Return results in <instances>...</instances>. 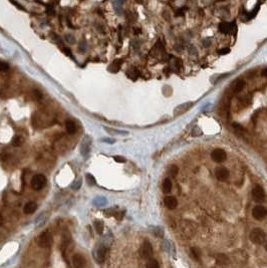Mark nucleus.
Returning a JSON list of instances; mask_svg holds the SVG:
<instances>
[{
	"label": "nucleus",
	"instance_id": "cd10ccee",
	"mask_svg": "<svg viewBox=\"0 0 267 268\" xmlns=\"http://www.w3.org/2000/svg\"><path fill=\"white\" fill-rule=\"evenodd\" d=\"M229 52H230V49H229V48H223V49L218 50V53H219V54H221V55H223V54H227V53H229Z\"/></svg>",
	"mask_w": 267,
	"mask_h": 268
},
{
	"label": "nucleus",
	"instance_id": "4468645a",
	"mask_svg": "<svg viewBox=\"0 0 267 268\" xmlns=\"http://www.w3.org/2000/svg\"><path fill=\"white\" fill-rule=\"evenodd\" d=\"M245 87V81L243 80H237L233 85V92H240Z\"/></svg>",
	"mask_w": 267,
	"mask_h": 268
},
{
	"label": "nucleus",
	"instance_id": "6e6552de",
	"mask_svg": "<svg viewBox=\"0 0 267 268\" xmlns=\"http://www.w3.org/2000/svg\"><path fill=\"white\" fill-rule=\"evenodd\" d=\"M215 175H216L217 180L221 181V182H224V181H226L227 179L229 178L230 173H229V170L226 169L225 167H218V168H216Z\"/></svg>",
	"mask_w": 267,
	"mask_h": 268
},
{
	"label": "nucleus",
	"instance_id": "39448f33",
	"mask_svg": "<svg viewBox=\"0 0 267 268\" xmlns=\"http://www.w3.org/2000/svg\"><path fill=\"white\" fill-rule=\"evenodd\" d=\"M140 254L145 259H150L153 256V247L148 240L144 241V243L142 244V247L140 249Z\"/></svg>",
	"mask_w": 267,
	"mask_h": 268
},
{
	"label": "nucleus",
	"instance_id": "a211bd4d",
	"mask_svg": "<svg viewBox=\"0 0 267 268\" xmlns=\"http://www.w3.org/2000/svg\"><path fill=\"white\" fill-rule=\"evenodd\" d=\"M192 106V103H185V104H182V106H180V107H178L177 109H176V111H175V114H183V113H185L187 109H189L190 108L189 107H191Z\"/></svg>",
	"mask_w": 267,
	"mask_h": 268
},
{
	"label": "nucleus",
	"instance_id": "aec40b11",
	"mask_svg": "<svg viewBox=\"0 0 267 268\" xmlns=\"http://www.w3.org/2000/svg\"><path fill=\"white\" fill-rule=\"evenodd\" d=\"M179 172V168H178L176 165H171L168 168V174L171 176V178H175Z\"/></svg>",
	"mask_w": 267,
	"mask_h": 268
},
{
	"label": "nucleus",
	"instance_id": "7c9ffc66",
	"mask_svg": "<svg viewBox=\"0 0 267 268\" xmlns=\"http://www.w3.org/2000/svg\"><path fill=\"white\" fill-rule=\"evenodd\" d=\"M64 51L65 52V53L69 55V56H72V54H71V52H70V50L69 49V48H64Z\"/></svg>",
	"mask_w": 267,
	"mask_h": 268
},
{
	"label": "nucleus",
	"instance_id": "473e14b6",
	"mask_svg": "<svg viewBox=\"0 0 267 268\" xmlns=\"http://www.w3.org/2000/svg\"><path fill=\"white\" fill-rule=\"evenodd\" d=\"M264 243H265V250L267 251V240L265 241V242H264Z\"/></svg>",
	"mask_w": 267,
	"mask_h": 268
},
{
	"label": "nucleus",
	"instance_id": "bb28decb",
	"mask_svg": "<svg viewBox=\"0 0 267 268\" xmlns=\"http://www.w3.org/2000/svg\"><path fill=\"white\" fill-rule=\"evenodd\" d=\"M147 267H159V263L157 262V260L151 259L149 260L148 263H147Z\"/></svg>",
	"mask_w": 267,
	"mask_h": 268
},
{
	"label": "nucleus",
	"instance_id": "0eeeda50",
	"mask_svg": "<svg viewBox=\"0 0 267 268\" xmlns=\"http://www.w3.org/2000/svg\"><path fill=\"white\" fill-rule=\"evenodd\" d=\"M267 215V209L263 207L262 205H257L252 210V216L256 220H262L266 217Z\"/></svg>",
	"mask_w": 267,
	"mask_h": 268
},
{
	"label": "nucleus",
	"instance_id": "dca6fc26",
	"mask_svg": "<svg viewBox=\"0 0 267 268\" xmlns=\"http://www.w3.org/2000/svg\"><path fill=\"white\" fill-rule=\"evenodd\" d=\"M65 127H66V132L70 135H73L76 132V126L72 120H67L65 124Z\"/></svg>",
	"mask_w": 267,
	"mask_h": 268
},
{
	"label": "nucleus",
	"instance_id": "2f4dec72",
	"mask_svg": "<svg viewBox=\"0 0 267 268\" xmlns=\"http://www.w3.org/2000/svg\"><path fill=\"white\" fill-rule=\"evenodd\" d=\"M261 75H262V76L264 77H267V67L264 68V70H262V72H261Z\"/></svg>",
	"mask_w": 267,
	"mask_h": 268
},
{
	"label": "nucleus",
	"instance_id": "4be33fe9",
	"mask_svg": "<svg viewBox=\"0 0 267 268\" xmlns=\"http://www.w3.org/2000/svg\"><path fill=\"white\" fill-rule=\"evenodd\" d=\"M93 225H95L96 231L98 234H102L103 232V221H101V220H96L95 223H93Z\"/></svg>",
	"mask_w": 267,
	"mask_h": 268
},
{
	"label": "nucleus",
	"instance_id": "393cba45",
	"mask_svg": "<svg viewBox=\"0 0 267 268\" xmlns=\"http://www.w3.org/2000/svg\"><path fill=\"white\" fill-rule=\"evenodd\" d=\"M46 14L49 15V16H53L54 15V8L52 4H49L46 6Z\"/></svg>",
	"mask_w": 267,
	"mask_h": 268
},
{
	"label": "nucleus",
	"instance_id": "5701e85b",
	"mask_svg": "<svg viewBox=\"0 0 267 268\" xmlns=\"http://www.w3.org/2000/svg\"><path fill=\"white\" fill-rule=\"evenodd\" d=\"M191 252H192V254H193V256H194L195 259L199 260L201 258V251L199 248H197V247H192Z\"/></svg>",
	"mask_w": 267,
	"mask_h": 268
},
{
	"label": "nucleus",
	"instance_id": "a878e982",
	"mask_svg": "<svg viewBox=\"0 0 267 268\" xmlns=\"http://www.w3.org/2000/svg\"><path fill=\"white\" fill-rule=\"evenodd\" d=\"M8 70H9L8 64L4 61H0V71H7Z\"/></svg>",
	"mask_w": 267,
	"mask_h": 268
},
{
	"label": "nucleus",
	"instance_id": "9b49d317",
	"mask_svg": "<svg viewBox=\"0 0 267 268\" xmlns=\"http://www.w3.org/2000/svg\"><path fill=\"white\" fill-rule=\"evenodd\" d=\"M90 147H91V140L88 137H86L85 140L81 143V152L83 157H86L90 153Z\"/></svg>",
	"mask_w": 267,
	"mask_h": 268
},
{
	"label": "nucleus",
	"instance_id": "f03ea898",
	"mask_svg": "<svg viewBox=\"0 0 267 268\" xmlns=\"http://www.w3.org/2000/svg\"><path fill=\"white\" fill-rule=\"evenodd\" d=\"M37 245L41 248H48L52 244V236L48 231H43L37 237Z\"/></svg>",
	"mask_w": 267,
	"mask_h": 268
},
{
	"label": "nucleus",
	"instance_id": "b1692460",
	"mask_svg": "<svg viewBox=\"0 0 267 268\" xmlns=\"http://www.w3.org/2000/svg\"><path fill=\"white\" fill-rule=\"evenodd\" d=\"M22 143H23V139H22V137H20V136L14 137V139H13V141H12V145H13V146L18 147V146L21 145Z\"/></svg>",
	"mask_w": 267,
	"mask_h": 268
},
{
	"label": "nucleus",
	"instance_id": "f3484780",
	"mask_svg": "<svg viewBox=\"0 0 267 268\" xmlns=\"http://www.w3.org/2000/svg\"><path fill=\"white\" fill-rule=\"evenodd\" d=\"M108 253V249L106 247H101L99 249L97 250V258L98 261H103L106 258V255Z\"/></svg>",
	"mask_w": 267,
	"mask_h": 268
},
{
	"label": "nucleus",
	"instance_id": "7ed1b4c3",
	"mask_svg": "<svg viewBox=\"0 0 267 268\" xmlns=\"http://www.w3.org/2000/svg\"><path fill=\"white\" fill-rule=\"evenodd\" d=\"M46 185V178L42 174H36L31 179V187L35 191H40Z\"/></svg>",
	"mask_w": 267,
	"mask_h": 268
},
{
	"label": "nucleus",
	"instance_id": "c85d7f7f",
	"mask_svg": "<svg viewBox=\"0 0 267 268\" xmlns=\"http://www.w3.org/2000/svg\"><path fill=\"white\" fill-rule=\"evenodd\" d=\"M185 11H186V7H182L176 12V15H184Z\"/></svg>",
	"mask_w": 267,
	"mask_h": 268
},
{
	"label": "nucleus",
	"instance_id": "1a4fd4ad",
	"mask_svg": "<svg viewBox=\"0 0 267 268\" xmlns=\"http://www.w3.org/2000/svg\"><path fill=\"white\" fill-rule=\"evenodd\" d=\"M235 24H236V23H235V21H233V22H231V23H229V22H222V23L219 24V30L221 31L222 33H224V34H229V33L233 32L234 27L236 26Z\"/></svg>",
	"mask_w": 267,
	"mask_h": 268
},
{
	"label": "nucleus",
	"instance_id": "6ab92c4d",
	"mask_svg": "<svg viewBox=\"0 0 267 268\" xmlns=\"http://www.w3.org/2000/svg\"><path fill=\"white\" fill-rule=\"evenodd\" d=\"M122 62H123V60H121V59L114 60L113 64H111V66H109V70H112V71H114V72H117V71L120 70V67H121Z\"/></svg>",
	"mask_w": 267,
	"mask_h": 268
},
{
	"label": "nucleus",
	"instance_id": "20e7f679",
	"mask_svg": "<svg viewBox=\"0 0 267 268\" xmlns=\"http://www.w3.org/2000/svg\"><path fill=\"white\" fill-rule=\"evenodd\" d=\"M252 198H253V200L257 203L264 202L266 199L264 189L261 186H255L252 190Z\"/></svg>",
	"mask_w": 267,
	"mask_h": 268
},
{
	"label": "nucleus",
	"instance_id": "9d476101",
	"mask_svg": "<svg viewBox=\"0 0 267 268\" xmlns=\"http://www.w3.org/2000/svg\"><path fill=\"white\" fill-rule=\"evenodd\" d=\"M164 203H165V206L170 210L175 209L178 206V200L174 196H167L165 198Z\"/></svg>",
	"mask_w": 267,
	"mask_h": 268
},
{
	"label": "nucleus",
	"instance_id": "f8f14e48",
	"mask_svg": "<svg viewBox=\"0 0 267 268\" xmlns=\"http://www.w3.org/2000/svg\"><path fill=\"white\" fill-rule=\"evenodd\" d=\"M72 263L75 267L77 268H81L86 266V260L85 258L81 255V254H75L72 257Z\"/></svg>",
	"mask_w": 267,
	"mask_h": 268
},
{
	"label": "nucleus",
	"instance_id": "2eb2a0df",
	"mask_svg": "<svg viewBox=\"0 0 267 268\" xmlns=\"http://www.w3.org/2000/svg\"><path fill=\"white\" fill-rule=\"evenodd\" d=\"M172 191V181L170 178H166L163 182V192L165 194H169Z\"/></svg>",
	"mask_w": 267,
	"mask_h": 268
},
{
	"label": "nucleus",
	"instance_id": "f257e3e1",
	"mask_svg": "<svg viewBox=\"0 0 267 268\" xmlns=\"http://www.w3.org/2000/svg\"><path fill=\"white\" fill-rule=\"evenodd\" d=\"M250 240L256 245H261L265 242V233L263 230H261L260 228H254L252 231L250 232Z\"/></svg>",
	"mask_w": 267,
	"mask_h": 268
},
{
	"label": "nucleus",
	"instance_id": "423d86ee",
	"mask_svg": "<svg viewBox=\"0 0 267 268\" xmlns=\"http://www.w3.org/2000/svg\"><path fill=\"white\" fill-rule=\"evenodd\" d=\"M211 158L216 163H223L227 159V154L223 149H215L211 153Z\"/></svg>",
	"mask_w": 267,
	"mask_h": 268
},
{
	"label": "nucleus",
	"instance_id": "412c9836",
	"mask_svg": "<svg viewBox=\"0 0 267 268\" xmlns=\"http://www.w3.org/2000/svg\"><path fill=\"white\" fill-rule=\"evenodd\" d=\"M217 262L220 264H228L229 263V258L225 254H218L216 256Z\"/></svg>",
	"mask_w": 267,
	"mask_h": 268
},
{
	"label": "nucleus",
	"instance_id": "c756f323",
	"mask_svg": "<svg viewBox=\"0 0 267 268\" xmlns=\"http://www.w3.org/2000/svg\"><path fill=\"white\" fill-rule=\"evenodd\" d=\"M114 160H116L117 162H125V158H123V157H119V156H116L114 157Z\"/></svg>",
	"mask_w": 267,
	"mask_h": 268
},
{
	"label": "nucleus",
	"instance_id": "ddd939ff",
	"mask_svg": "<svg viewBox=\"0 0 267 268\" xmlns=\"http://www.w3.org/2000/svg\"><path fill=\"white\" fill-rule=\"evenodd\" d=\"M37 209V205L34 202H27L23 207V211L25 214H32L36 211Z\"/></svg>",
	"mask_w": 267,
	"mask_h": 268
}]
</instances>
